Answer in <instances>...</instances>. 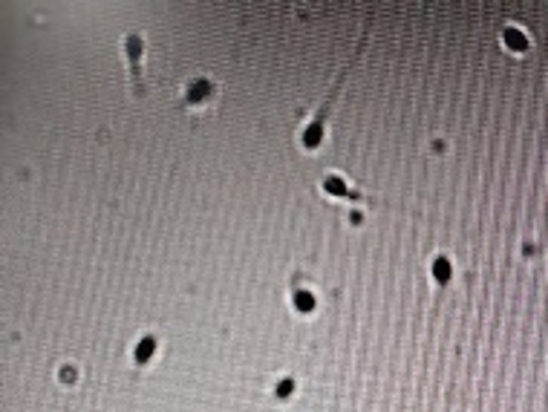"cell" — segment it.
I'll use <instances>...</instances> for the list:
<instances>
[{
    "label": "cell",
    "mask_w": 548,
    "mask_h": 412,
    "mask_svg": "<svg viewBox=\"0 0 548 412\" xmlns=\"http://www.w3.org/2000/svg\"><path fill=\"white\" fill-rule=\"evenodd\" d=\"M124 50L130 55V69H133V87L142 89V61H139V52H142V38L139 35H128L124 38Z\"/></svg>",
    "instance_id": "cell-1"
}]
</instances>
